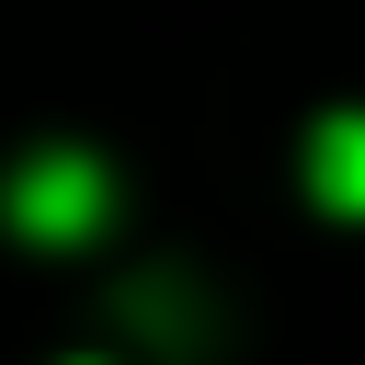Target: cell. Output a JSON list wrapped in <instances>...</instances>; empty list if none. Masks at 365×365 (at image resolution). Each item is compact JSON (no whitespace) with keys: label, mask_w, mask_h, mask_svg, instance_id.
I'll use <instances>...</instances> for the list:
<instances>
[{"label":"cell","mask_w":365,"mask_h":365,"mask_svg":"<svg viewBox=\"0 0 365 365\" xmlns=\"http://www.w3.org/2000/svg\"><path fill=\"white\" fill-rule=\"evenodd\" d=\"M11 228L23 240H91L103 228V160H80V148L23 160L11 171Z\"/></svg>","instance_id":"cell-1"},{"label":"cell","mask_w":365,"mask_h":365,"mask_svg":"<svg viewBox=\"0 0 365 365\" xmlns=\"http://www.w3.org/2000/svg\"><path fill=\"white\" fill-rule=\"evenodd\" d=\"M308 194L331 217H365V114H319L308 125Z\"/></svg>","instance_id":"cell-2"}]
</instances>
